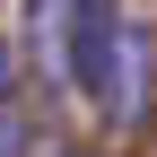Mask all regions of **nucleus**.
Returning <instances> with one entry per match:
<instances>
[{"label":"nucleus","instance_id":"nucleus-1","mask_svg":"<svg viewBox=\"0 0 157 157\" xmlns=\"http://www.w3.org/2000/svg\"><path fill=\"white\" fill-rule=\"evenodd\" d=\"M61 52H70V78L87 96H113L122 87V26H113V0H70V17H61Z\"/></svg>","mask_w":157,"mask_h":157},{"label":"nucleus","instance_id":"nucleus-2","mask_svg":"<svg viewBox=\"0 0 157 157\" xmlns=\"http://www.w3.org/2000/svg\"><path fill=\"white\" fill-rule=\"evenodd\" d=\"M61 157H87V148H61Z\"/></svg>","mask_w":157,"mask_h":157}]
</instances>
